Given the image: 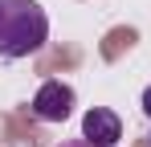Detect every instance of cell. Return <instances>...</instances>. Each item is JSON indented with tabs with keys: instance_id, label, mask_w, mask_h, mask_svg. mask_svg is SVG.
I'll return each mask as SVG.
<instances>
[{
	"instance_id": "cell-1",
	"label": "cell",
	"mask_w": 151,
	"mask_h": 147,
	"mask_svg": "<svg viewBox=\"0 0 151 147\" xmlns=\"http://www.w3.org/2000/svg\"><path fill=\"white\" fill-rule=\"evenodd\" d=\"M49 41V17L37 0H0V57L21 61Z\"/></svg>"
},
{
	"instance_id": "cell-2",
	"label": "cell",
	"mask_w": 151,
	"mask_h": 147,
	"mask_svg": "<svg viewBox=\"0 0 151 147\" xmlns=\"http://www.w3.org/2000/svg\"><path fill=\"white\" fill-rule=\"evenodd\" d=\"M70 115H74V90H70L65 82H57V78L41 82V90L33 94V119H41V122H65Z\"/></svg>"
},
{
	"instance_id": "cell-3",
	"label": "cell",
	"mask_w": 151,
	"mask_h": 147,
	"mask_svg": "<svg viewBox=\"0 0 151 147\" xmlns=\"http://www.w3.org/2000/svg\"><path fill=\"white\" fill-rule=\"evenodd\" d=\"M82 135L90 139V143H102V147H114L123 139V122L114 110H106V106H94V110H86L82 115Z\"/></svg>"
},
{
	"instance_id": "cell-4",
	"label": "cell",
	"mask_w": 151,
	"mask_h": 147,
	"mask_svg": "<svg viewBox=\"0 0 151 147\" xmlns=\"http://www.w3.org/2000/svg\"><path fill=\"white\" fill-rule=\"evenodd\" d=\"M61 147H102V143H90L86 135H78V139H65V143H61Z\"/></svg>"
},
{
	"instance_id": "cell-5",
	"label": "cell",
	"mask_w": 151,
	"mask_h": 147,
	"mask_svg": "<svg viewBox=\"0 0 151 147\" xmlns=\"http://www.w3.org/2000/svg\"><path fill=\"white\" fill-rule=\"evenodd\" d=\"M143 115H147V119H151V86H147V90H143Z\"/></svg>"
}]
</instances>
